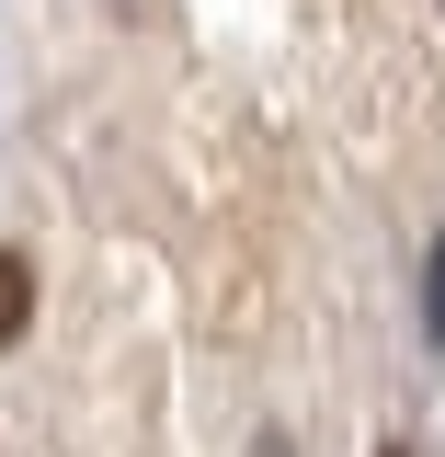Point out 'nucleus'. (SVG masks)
<instances>
[{
    "instance_id": "f03ea898",
    "label": "nucleus",
    "mask_w": 445,
    "mask_h": 457,
    "mask_svg": "<svg viewBox=\"0 0 445 457\" xmlns=\"http://www.w3.org/2000/svg\"><path fill=\"white\" fill-rule=\"evenodd\" d=\"M434 343H445V252H434Z\"/></svg>"
},
{
    "instance_id": "39448f33",
    "label": "nucleus",
    "mask_w": 445,
    "mask_h": 457,
    "mask_svg": "<svg viewBox=\"0 0 445 457\" xmlns=\"http://www.w3.org/2000/svg\"><path fill=\"white\" fill-rule=\"evenodd\" d=\"M377 457H423V446H377Z\"/></svg>"
},
{
    "instance_id": "f257e3e1",
    "label": "nucleus",
    "mask_w": 445,
    "mask_h": 457,
    "mask_svg": "<svg viewBox=\"0 0 445 457\" xmlns=\"http://www.w3.org/2000/svg\"><path fill=\"white\" fill-rule=\"evenodd\" d=\"M23 320H35V263L0 252V343H23Z\"/></svg>"
},
{
    "instance_id": "20e7f679",
    "label": "nucleus",
    "mask_w": 445,
    "mask_h": 457,
    "mask_svg": "<svg viewBox=\"0 0 445 457\" xmlns=\"http://www.w3.org/2000/svg\"><path fill=\"white\" fill-rule=\"evenodd\" d=\"M137 23H161V0H137Z\"/></svg>"
},
{
    "instance_id": "7ed1b4c3",
    "label": "nucleus",
    "mask_w": 445,
    "mask_h": 457,
    "mask_svg": "<svg viewBox=\"0 0 445 457\" xmlns=\"http://www.w3.org/2000/svg\"><path fill=\"white\" fill-rule=\"evenodd\" d=\"M251 457H297V446H275V435H263V446H251Z\"/></svg>"
}]
</instances>
